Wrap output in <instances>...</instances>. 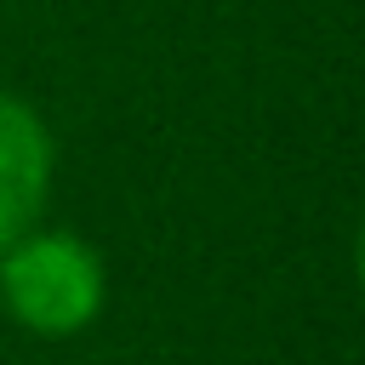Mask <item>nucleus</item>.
Wrapping results in <instances>:
<instances>
[{"instance_id": "obj_1", "label": "nucleus", "mask_w": 365, "mask_h": 365, "mask_svg": "<svg viewBox=\"0 0 365 365\" xmlns=\"http://www.w3.org/2000/svg\"><path fill=\"white\" fill-rule=\"evenodd\" d=\"M103 257L68 228H29L0 251V308L34 336H74L103 314Z\"/></svg>"}, {"instance_id": "obj_2", "label": "nucleus", "mask_w": 365, "mask_h": 365, "mask_svg": "<svg viewBox=\"0 0 365 365\" xmlns=\"http://www.w3.org/2000/svg\"><path fill=\"white\" fill-rule=\"evenodd\" d=\"M51 165L57 148L46 120L23 97L0 91V251L40 222V205L51 194Z\"/></svg>"}]
</instances>
